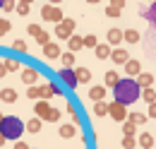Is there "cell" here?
Here are the masks:
<instances>
[{
  "label": "cell",
  "instance_id": "e575fe53",
  "mask_svg": "<svg viewBox=\"0 0 156 149\" xmlns=\"http://www.w3.org/2000/svg\"><path fill=\"white\" fill-rule=\"evenodd\" d=\"M10 29H12V24H10L7 19H0V36H5Z\"/></svg>",
  "mask_w": 156,
  "mask_h": 149
},
{
  "label": "cell",
  "instance_id": "484cf974",
  "mask_svg": "<svg viewBox=\"0 0 156 149\" xmlns=\"http://www.w3.org/2000/svg\"><path fill=\"white\" fill-rule=\"evenodd\" d=\"M147 118H149V115H144V113H127V120H130V123H135V125H142V123H147Z\"/></svg>",
  "mask_w": 156,
  "mask_h": 149
},
{
  "label": "cell",
  "instance_id": "4fadbf2b",
  "mask_svg": "<svg viewBox=\"0 0 156 149\" xmlns=\"http://www.w3.org/2000/svg\"><path fill=\"white\" fill-rule=\"evenodd\" d=\"M111 51H113V48H111V43H108V41H106V43H98L96 48H94V53H96L98 60H106V58H111Z\"/></svg>",
  "mask_w": 156,
  "mask_h": 149
},
{
  "label": "cell",
  "instance_id": "681fc988",
  "mask_svg": "<svg viewBox=\"0 0 156 149\" xmlns=\"http://www.w3.org/2000/svg\"><path fill=\"white\" fill-rule=\"evenodd\" d=\"M87 2H89V5H96V2H101V0H87Z\"/></svg>",
  "mask_w": 156,
  "mask_h": 149
},
{
  "label": "cell",
  "instance_id": "8d00e7d4",
  "mask_svg": "<svg viewBox=\"0 0 156 149\" xmlns=\"http://www.w3.org/2000/svg\"><path fill=\"white\" fill-rule=\"evenodd\" d=\"M36 43H39V46H46V43H51V36H48L46 31H41L39 36H36Z\"/></svg>",
  "mask_w": 156,
  "mask_h": 149
},
{
  "label": "cell",
  "instance_id": "f6af8a7d",
  "mask_svg": "<svg viewBox=\"0 0 156 149\" xmlns=\"http://www.w3.org/2000/svg\"><path fill=\"white\" fill-rule=\"evenodd\" d=\"M15 149H29V144H27V142H20V140H17V142H15Z\"/></svg>",
  "mask_w": 156,
  "mask_h": 149
},
{
  "label": "cell",
  "instance_id": "9c48e42d",
  "mask_svg": "<svg viewBox=\"0 0 156 149\" xmlns=\"http://www.w3.org/2000/svg\"><path fill=\"white\" fill-rule=\"evenodd\" d=\"M34 113H36V118H41V120H48V115H51V106H48V101L39 99L36 106H34Z\"/></svg>",
  "mask_w": 156,
  "mask_h": 149
},
{
  "label": "cell",
  "instance_id": "8fae6325",
  "mask_svg": "<svg viewBox=\"0 0 156 149\" xmlns=\"http://www.w3.org/2000/svg\"><path fill=\"white\" fill-rule=\"evenodd\" d=\"M125 72L130 74V77H139V72H142V65H139V60L130 58V60L125 63Z\"/></svg>",
  "mask_w": 156,
  "mask_h": 149
},
{
  "label": "cell",
  "instance_id": "60d3db41",
  "mask_svg": "<svg viewBox=\"0 0 156 149\" xmlns=\"http://www.w3.org/2000/svg\"><path fill=\"white\" fill-rule=\"evenodd\" d=\"M5 67H7V72H10V70H20L22 65L17 63V60H5Z\"/></svg>",
  "mask_w": 156,
  "mask_h": 149
},
{
  "label": "cell",
  "instance_id": "cb8c5ba5",
  "mask_svg": "<svg viewBox=\"0 0 156 149\" xmlns=\"http://www.w3.org/2000/svg\"><path fill=\"white\" fill-rule=\"evenodd\" d=\"M139 147L142 149H151L154 147V137H151L149 132H142V135H139Z\"/></svg>",
  "mask_w": 156,
  "mask_h": 149
},
{
  "label": "cell",
  "instance_id": "f35d334b",
  "mask_svg": "<svg viewBox=\"0 0 156 149\" xmlns=\"http://www.w3.org/2000/svg\"><path fill=\"white\" fill-rule=\"evenodd\" d=\"M60 120V108H51V115H48V123H58Z\"/></svg>",
  "mask_w": 156,
  "mask_h": 149
},
{
  "label": "cell",
  "instance_id": "ac0fdd59",
  "mask_svg": "<svg viewBox=\"0 0 156 149\" xmlns=\"http://www.w3.org/2000/svg\"><path fill=\"white\" fill-rule=\"evenodd\" d=\"M58 135H60V137H65V140H70V137H75V135H77V128H75V125H60V128H58Z\"/></svg>",
  "mask_w": 156,
  "mask_h": 149
},
{
  "label": "cell",
  "instance_id": "4316f807",
  "mask_svg": "<svg viewBox=\"0 0 156 149\" xmlns=\"http://www.w3.org/2000/svg\"><path fill=\"white\" fill-rule=\"evenodd\" d=\"M43 128V120L41 118H31V120H27V130L29 132H39Z\"/></svg>",
  "mask_w": 156,
  "mask_h": 149
},
{
  "label": "cell",
  "instance_id": "c3c4849f",
  "mask_svg": "<svg viewBox=\"0 0 156 149\" xmlns=\"http://www.w3.org/2000/svg\"><path fill=\"white\" fill-rule=\"evenodd\" d=\"M48 2H51V5H60L62 0H48Z\"/></svg>",
  "mask_w": 156,
  "mask_h": 149
},
{
  "label": "cell",
  "instance_id": "d6a6232c",
  "mask_svg": "<svg viewBox=\"0 0 156 149\" xmlns=\"http://www.w3.org/2000/svg\"><path fill=\"white\" fill-rule=\"evenodd\" d=\"M2 10H5V12L17 10V0H2Z\"/></svg>",
  "mask_w": 156,
  "mask_h": 149
},
{
  "label": "cell",
  "instance_id": "bcb514c9",
  "mask_svg": "<svg viewBox=\"0 0 156 149\" xmlns=\"http://www.w3.org/2000/svg\"><path fill=\"white\" fill-rule=\"evenodd\" d=\"M5 74H7V67H5V63H2V60H0V79H2V77H5Z\"/></svg>",
  "mask_w": 156,
  "mask_h": 149
},
{
  "label": "cell",
  "instance_id": "7402d4cb",
  "mask_svg": "<svg viewBox=\"0 0 156 149\" xmlns=\"http://www.w3.org/2000/svg\"><path fill=\"white\" fill-rule=\"evenodd\" d=\"M118 82H120V74L113 72V70H108V72H106V87H108V89H115Z\"/></svg>",
  "mask_w": 156,
  "mask_h": 149
},
{
  "label": "cell",
  "instance_id": "f5cc1de1",
  "mask_svg": "<svg viewBox=\"0 0 156 149\" xmlns=\"http://www.w3.org/2000/svg\"><path fill=\"white\" fill-rule=\"evenodd\" d=\"M0 10H2V0H0Z\"/></svg>",
  "mask_w": 156,
  "mask_h": 149
},
{
  "label": "cell",
  "instance_id": "e0dca14e",
  "mask_svg": "<svg viewBox=\"0 0 156 149\" xmlns=\"http://www.w3.org/2000/svg\"><path fill=\"white\" fill-rule=\"evenodd\" d=\"M137 84H139L142 89H149V87L154 84V74H149V72H139V77H137Z\"/></svg>",
  "mask_w": 156,
  "mask_h": 149
},
{
  "label": "cell",
  "instance_id": "7bdbcfd3",
  "mask_svg": "<svg viewBox=\"0 0 156 149\" xmlns=\"http://www.w3.org/2000/svg\"><path fill=\"white\" fill-rule=\"evenodd\" d=\"M149 118H156V101L154 104H149V113H147Z\"/></svg>",
  "mask_w": 156,
  "mask_h": 149
},
{
  "label": "cell",
  "instance_id": "9a60e30c",
  "mask_svg": "<svg viewBox=\"0 0 156 149\" xmlns=\"http://www.w3.org/2000/svg\"><path fill=\"white\" fill-rule=\"evenodd\" d=\"M0 101H5V104H15V101H17V92L10 89V87L0 89Z\"/></svg>",
  "mask_w": 156,
  "mask_h": 149
},
{
  "label": "cell",
  "instance_id": "6da1fadb",
  "mask_svg": "<svg viewBox=\"0 0 156 149\" xmlns=\"http://www.w3.org/2000/svg\"><path fill=\"white\" fill-rule=\"evenodd\" d=\"M113 94H115V101H120L122 106H130V104L139 101V96H142V87L137 84V79H132V77H122V79L115 84Z\"/></svg>",
  "mask_w": 156,
  "mask_h": 149
},
{
  "label": "cell",
  "instance_id": "3957f363",
  "mask_svg": "<svg viewBox=\"0 0 156 149\" xmlns=\"http://www.w3.org/2000/svg\"><path fill=\"white\" fill-rule=\"evenodd\" d=\"M75 27H77V24H75V19L65 17L62 22H60V24H55V31H53V34H55V36H58L60 41H67V38L72 36V31H75Z\"/></svg>",
  "mask_w": 156,
  "mask_h": 149
},
{
  "label": "cell",
  "instance_id": "7a4b0ae2",
  "mask_svg": "<svg viewBox=\"0 0 156 149\" xmlns=\"http://www.w3.org/2000/svg\"><path fill=\"white\" fill-rule=\"evenodd\" d=\"M24 123H22L20 118H15V115H5V120L0 123V132L5 135V140H12V142H17L22 137V132H24Z\"/></svg>",
  "mask_w": 156,
  "mask_h": 149
},
{
  "label": "cell",
  "instance_id": "5bb4252c",
  "mask_svg": "<svg viewBox=\"0 0 156 149\" xmlns=\"http://www.w3.org/2000/svg\"><path fill=\"white\" fill-rule=\"evenodd\" d=\"M106 94H108V89H106L103 84H96V87H91V89H89V96H91L94 101H103V99H106Z\"/></svg>",
  "mask_w": 156,
  "mask_h": 149
},
{
  "label": "cell",
  "instance_id": "83f0119b",
  "mask_svg": "<svg viewBox=\"0 0 156 149\" xmlns=\"http://www.w3.org/2000/svg\"><path fill=\"white\" fill-rule=\"evenodd\" d=\"M135 132H137V125H135V123H130V120H127V123L122 125V135H125V137H135Z\"/></svg>",
  "mask_w": 156,
  "mask_h": 149
},
{
  "label": "cell",
  "instance_id": "ba28073f",
  "mask_svg": "<svg viewBox=\"0 0 156 149\" xmlns=\"http://www.w3.org/2000/svg\"><path fill=\"white\" fill-rule=\"evenodd\" d=\"M111 60H113L115 65H125V63L130 60V53H127L125 48H120V46H115V48L111 51Z\"/></svg>",
  "mask_w": 156,
  "mask_h": 149
},
{
  "label": "cell",
  "instance_id": "5b68a950",
  "mask_svg": "<svg viewBox=\"0 0 156 149\" xmlns=\"http://www.w3.org/2000/svg\"><path fill=\"white\" fill-rule=\"evenodd\" d=\"M58 77L62 79V84H67L70 89H75L79 82H77V72L72 70V67H60L58 70Z\"/></svg>",
  "mask_w": 156,
  "mask_h": 149
},
{
  "label": "cell",
  "instance_id": "52a82bcc",
  "mask_svg": "<svg viewBox=\"0 0 156 149\" xmlns=\"http://www.w3.org/2000/svg\"><path fill=\"white\" fill-rule=\"evenodd\" d=\"M22 82H24L27 87H34V84L39 82V70H34V67H24V70H22Z\"/></svg>",
  "mask_w": 156,
  "mask_h": 149
},
{
  "label": "cell",
  "instance_id": "d4e9b609",
  "mask_svg": "<svg viewBox=\"0 0 156 149\" xmlns=\"http://www.w3.org/2000/svg\"><path fill=\"white\" fill-rule=\"evenodd\" d=\"M94 115H98V118L108 115V104H106V101H96V104H94Z\"/></svg>",
  "mask_w": 156,
  "mask_h": 149
},
{
  "label": "cell",
  "instance_id": "8992f818",
  "mask_svg": "<svg viewBox=\"0 0 156 149\" xmlns=\"http://www.w3.org/2000/svg\"><path fill=\"white\" fill-rule=\"evenodd\" d=\"M108 115H111L113 120H118V123H122V120L127 118V108H125L120 101H113V104H108Z\"/></svg>",
  "mask_w": 156,
  "mask_h": 149
},
{
  "label": "cell",
  "instance_id": "f1b7e54d",
  "mask_svg": "<svg viewBox=\"0 0 156 149\" xmlns=\"http://www.w3.org/2000/svg\"><path fill=\"white\" fill-rule=\"evenodd\" d=\"M142 99H144L147 104H154L156 101V92L151 89V87H149V89H142Z\"/></svg>",
  "mask_w": 156,
  "mask_h": 149
},
{
  "label": "cell",
  "instance_id": "30bf717a",
  "mask_svg": "<svg viewBox=\"0 0 156 149\" xmlns=\"http://www.w3.org/2000/svg\"><path fill=\"white\" fill-rule=\"evenodd\" d=\"M39 89H41V99H43V101H48L51 96H55V94H60V92H58V87H55L53 82H43V84H41Z\"/></svg>",
  "mask_w": 156,
  "mask_h": 149
},
{
  "label": "cell",
  "instance_id": "d590c367",
  "mask_svg": "<svg viewBox=\"0 0 156 149\" xmlns=\"http://www.w3.org/2000/svg\"><path fill=\"white\" fill-rule=\"evenodd\" d=\"M27 96H29V99H41V89L36 87V84H34V87H29V92H27Z\"/></svg>",
  "mask_w": 156,
  "mask_h": 149
},
{
  "label": "cell",
  "instance_id": "b9f144b4",
  "mask_svg": "<svg viewBox=\"0 0 156 149\" xmlns=\"http://www.w3.org/2000/svg\"><path fill=\"white\" fill-rule=\"evenodd\" d=\"M106 15H108V17H120V10L113 7V5H108V7H106Z\"/></svg>",
  "mask_w": 156,
  "mask_h": 149
},
{
  "label": "cell",
  "instance_id": "74e56055",
  "mask_svg": "<svg viewBox=\"0 0 156 149\" xmlns=\"http://www.w3.org/2000/svg\"><path fill=\"white\" fill-rule=\"evenodd\" d=\"M17 15H22V17L29 15V5L27 2H17Z\"/></svg>",
  "mask_w": 156,
  "mask_h": 149
},
{
  "label": "cell",
  "instance_id": "d6986e66",
  "mask_svg": "<svg viewBox=\"0 0 156 149\" xmlns=\"http://www.w3.org/2000/svg\"><path fill=\"white\" fill-rule=\"evenodd\" d=\"M120 41H122V31L120 29H108V43L111 46H120Z\"/></svg>",
  "mask_w": 156,
  "mask_h": 149
},
{
  "label": "cell",
  "instance_id": "44dd1931",
  "mask_svg": "<svg viewBox=\"0 0 156 149\" xmlns=\"http://www.w3.org/2000/svg\"><path fill=\"white\" fill-rule=\"evenodd\" d=\"M142 17H144V19H149V22H151V24L156 27V2H151V5L147 7V10H142Z\"/></svg>",
  "mask_w": 156,
  "mask_h": 149
},
{
  "label": "cell",
  "instance_id": "ee69618b",
  "mask_svg": "<svg viewBox=\"0 0 156 149\" xmlns=\"http://www.w3.org/2000/svg\"><path fill=\"white\" fill-rule=\"evenodd\" d=\"M111 5L118 7V10H122V7H125V0H111Z\"/></svg>",
  "mask_w": 156,
  "mask_h": 149
},
{
  "label": "cell",
  "instance_id": "277c9868",
  "mask_svg": "<svg viewBox=\"0 0 156 149\" xmlns=\"http://www.w3.org/2000/svg\"><path fill=\"white\" fill-rule=\"evenodd\" d=\"M41 17L46 19V22H53V24H60L62 22V10H60L58 5H43L41 7Z\"/></svg>",
  "mask_w": 156,
  "mask_h": 149
},
{
  "label": "cell",
  "instance_id": "836d02e7",
  "mask_svg": "<svg viewBox=\"0 0 156 149\" xmlns=\"http://www.w3.org/2000/svg\"><path fill=\"white\" fill-rule=\"evenodd\" d=\"M135 147H137L135 137H125V140H122V149H135Z\"/></svg>",
  "mask_w": 156,
  "mask_h": 149
},
{
  "label": "cell",
  "instance_id": "816d5d0a",
  "mask_svg": "<svg viewBox=\"0 0 156 149\" xmlns=\"http://www.w3.org/2000/svg\"><path fill=\"white\" fill-rule=\"evenodd\" d=\"M20 2H27V5H31V0H20Z\"/></svg>",
  "mask_w": 156,
  "mask_h": 149
},
{
  "label": "cell",
  "instance_id": "f907efd6",
  "mask_svg": "<svg viewBox=\"0 0 156 149\" xmlns=\"http://www.w3.org/2000/svg\"><path fill=\"white\" fill-rule=\"evenodd\" d=\"M2 120H5V115H2V111H0V123H2Z\"/></svg>",
  "mask_w": 156,
  "mask_h": 149
},
{
  "label": "cell",
  "instance_id": "2e32d148",
  "mask_svg": "<svg viewBox=\"0 0 156 149\" xmlns=\"http://www.w3.org/2000/svg\"><path fill=\"white\" fill-rule=\"evenodd\" d=\"M67 46H70V51H72V53H77L79 48H84V38L77 36V34H72V36L67 38Z\"/></svg>",
  "mask_w": 156,
  "mask_h": 149
},
{
  "label": "cell",
  "instance_id": "1f68e13d",
  "mask_svg": "<svg viewBox=\"0 0 156 149\" xmlns=\"http://www.w3.org/2000/svg\"><path fill=\"white\" fill-rule=\"evenodd\" d=\"M96 46H98V38L96 36H91V34L84 36V48H96Z\"/></svg>",
  "mask_w": 156,
  "mask_h": 149
},
{
  "label": "cell",
  "instance_id": "f546056e",
  "mask_svg": "<svg viewBox=\"0 0 156 149\" xmlns=\"http://www.w3.org/2000/svg\"><path fill=\"white\" fill-rule=\"evenodd\" d=\"M72 65H75V53L72 51L62 53V67H72Z\"/></svg>",
  "mask_w": 156,
  "mask_h": 149
},
{
  "label": "cell",
  "instance_id": "4dcf8cb0",
  "mask_svg": "<svg viewBox=\"0 0 156 149\" xmlns=\"http://www.w3.org/2000/svg\"><path fill=\"white\" fill-rule=\"evenodd\" d=\"M12 48H15V51H20V53H27V51H29V46H27V41H22V38H17V41L12 43Z\"/></svg>",
  "mask_w": 156,
  "mask_h": 149
},
{
  "label": "cell",
  "instance_id": "7dc6e473",
  "mask_svg": "<svg viewBox=\"0 0 156 149\" xmlns=\"http://www.w3.org/2000/svg\"><path fill=\"white\" fill-rule=\"evenodd\" d=\"M2 144H5V135L0 132V147H2Z\"/></svg>",
  "mask_w": 156,
  "mask_h": 149
},
{
  "label": "cell",
  "instance_id": "ab89813d",
  "mask_svg": "<svg viewBox=\"0 0 156 149\" xmlns=\"http://www.w3.org/2000/svg\"><path fill=\"white\" fill-rule=\"evenodd\" d=\"M27 31H29V34H31V36L36 38V36H39V34H41V31H43V29H41L39 24H29V29H27Z\"/></svg>",
  "mask_w": 156,
  "mask_h": 149
},
{
  "label": "cell",
  "instance_id": "db71d44e",
  "mask_svg": "<svg viewBox=\"0 0 156 149\" xmlns=\"http://www.w3.org/2000/svg\"><path fill=\"white\" fill-rule=\"evenodd\" d=\"M151 2H156V0H151Z\"/></svg>",
  "mask_w": 156,
  "mask_h": 149
},
{
  "label": "cell",
  "instance_id": "7c38bea8",
  "mask_svg": "<svg viewBox=\"0 0 156 149\" xmlns=\"http://www.w3.org/2000/svg\"><path fill=\"white\" fill-rule=\"evenodd\" d=\"M43 56L48 58V60L60 58V46H58V43H46V46H43Z\"/></svg>",
  "mask_w": 156,
  "mask_h": 149
},
{
  "label": "cell",
  "instance_id": "ffe728a7",
  "mask_svg": "<svg viewBox=\"0 0 156 149\" xmlns=\"http://www.w3.org/2000/svg\"><path fill=\"white\" fill-rule=\"evenodd\" d=\"M122 41H127V43H139V31H137V29H125V31H122Z\"/></svg>",
  "mask_w": 156,
  "mask_h": 149
},
{
  "label": "cell",
  "instance_id": "603a6c76",
  "mask_svg": "<svg viewBox=\"0 0 156 149\" xmlns=\"http://www.w3.org/2000/svg\"><path fill=\"white\" fill-rule=\"evenodd\" d=\"M75 72H77V82H82V84H89L91 82V72L87 67H77Z\"/></svg>",
  "mask_w": 156,
  "mask_h": 149
}]
</instances>
